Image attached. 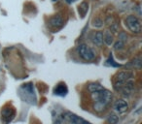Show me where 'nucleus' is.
<instances>
[{"instance_id": "nucleus-1", "label": "nucleus", "mask_w": 142, "mask_h": 124, "mask_svg": "<svg viewBox=\"0 0 142 124\" xmlns=\"http://www.w3.org/2000/svg\"><path fill=\"white\" fill-rule=\"evenodd\" d=\"M90 93V97L92 99V101L94 102V108L96 112H98V113L102 112L106 108V106L109 104V102L111 101V98H112L111 92L108 91L104 87L92 91Z\"/></svg>"}, {"instance_id": "nucleus-2", "label": "nucleus", "mask_w": 142, "mask_h": 124, "mask_svg": "<svg viewBox=\"0 0 142 124\" xmlns=\"http://www.w3.org/2000/svg\"><path fill=\"white\" fill-rule=\"evenodd\" d=\"M126 25L132 31L133 33H140L141 32V22L138 18L134 16H128L126 18Z\"/></svg>"}, {"instance_id": "nucleus-3", "label": "nucleus", "mask_w": 142, "mask_h": 124, "mask_svg": "<svg viewBox=\"0 0 142 124\" xmlns=\"http://www.w3.org/2000/svg\"><path fill=\"white\" fill-rule=\"evenodd\" d=\"M77 51H78V53H79V55H80L81 57L84 59V60H86V61H90V60H92L94 58V53L92 52V50L89 48L88 46H86V45H80L79 47H78V49H77Z\"/></svg>"}, {"instance_id": "nucleus-4", "label": "nucleus", "mask_w": 142, "mask_h": 124, "mask_svg": "<svg viewBox=\"0 0 142 124\" xmlns=\"http://www.w3.org/2000/svg\"><path fill=\"white\" fill-rule=\"evenodd\" d=\"M15 115H16V111L13 107L5 106L1 111V118L6 124L11 122L15 117Z\"/></svg>"}, {"instance_id": "nucleus-5", "label": "nucleus", "mask_w": 142, "mask_h": 124, "mask_svg": "<svg viewBox=\"0 0 142 124\" xmlns=\"http://www.w3.org/2000/svg\"><path fill=\"white\" fill-rule=\"evenodd\" d=\"M49 25L51 28H54V29H60V27L63 25V18L60 16H54L53 18H50L49 20Z\"/></svg>"}, {"instance_id": "nucleus-6", "label": "nucleus", "mask_w": 142, "mask_h": 124, "mask_svg": "<svg viewBox=\"0 0 142 124\" xmlns=\"http://www.w3.org/2000/svg\"><path fill=\"white\" fill-rule=\"evenodd\" d=\"M64 115V117L65 118H67L70 122H72L73 124H90L89 123L88 121H86V120H84L83 118H80L79 116H77V115H73V114H71V113H66Z\"/></svg>"}, {"instance_id": "nucleus-7", "label": "nucleus", "mask_w": 142, "mask_h": 124, "mask_svg": "<svg viewBox=\"0 0 142 124\" xmlns=\"http://www.w3.org/2000/svg\"><path fill=\"white\" fill-rule=\"evenodd\" d=\"M114 108L117 112H119L120 114H124V112L128 111V104L126 102L123 100V99H120V100H117L114 105Z\"/></svg>"}, {"instance_id": "nucleus-8", "label": "nucleus", "mask_w": 142, "mask_h": 124, "mask_svg": "<svg viewBox=\"0 0 142 124\" xmlns=\"http://www.w3.org/2000/svg\"><path fill=\"white\" fill-rule=\"evenodd\" d=\"M54 92L56 95H58V96H65L66 93L68 92V89H67V86H66V84H65L64 82H60V83H58V84L56 86Z\"/></svg>"}, {"instance_id": "nucleus-9", "label": "nucleus", "mask_w": 142, "mask_h": 124, "mask_svg": "<svg viewBox=\"0 0 142 124\" xmlns=\"http://www.w3.org/2000/svg\"><path fill=\"white\" fill-rule=\"evenodd\" d=\"M94 40V43L96 45V46H101L102 43H103V33L102 32H100V31H98L94 36V38H92Z\"/></svg>"}, {"instance_id": "nucleus-10", "label": "nucleus", "mask_w": 142, "mask_h": 124, "mask_svg": "<svg viewBox=\"0 0 142 124\" xmlns=\"http://www.w3.org/2000/svg\"><path fill=\"white\" fill-rule=\"evenodd\" d=\"M88 9H89V5L87 2H82L79 6V14L81 15L82 18H84L88 12Z\"/></svg>"}, {"instance_id": "nucleus-11", "label": "nucleus", "mask_w": 142, "mask_h": 124, "mask_svg": "<svg viewBox=\"0 0 142 124\" xmlns=\"http://www.w3.org/2000/svg\"><path fill=\"white\" fill-rule=\"evenodd\" d=\"M103 41L106 43V45L108 46H111L113 44V36L111 34L110 31H106L104 33V36H103Z\"/></svg>"}, {"instance_id": "nucleus-12", "label": "nucleus", "mask_w": 142, "mask_h": 124, "mask_svg": "<svg viewBox=\"0 0 142 124\" xmlns=\"http://www.w3.org/2000/svg\"><path fill=\"white\" fill-rule=\"evenodd\" d=\"M92 26L94 27H101L103 25V21H102V19L101 18H96L92 19Z\"/></svg>"}, {"instance_id": "nucleus-13", "label": "nucleus", "mask_w": 142, "mask_h": 124, "mask_svg": "<svg viewBox=\"0 0 142 124\" xmlns=\"http://www.w3.org/2000/svg\"><path fill=\"white\" fill-rule=\"evenodd\" d=\"M119 120V117L115 114H111L108 117V122L110 124H116Z\"/></svg>"}, {"instance_id": "nucleus-14", "label": "nucleus", "mask_w": 142, "mask_h": 124, "mask_svg": "<svg viewBox=\"0 0 142 124\" xmlns=\"http://www.w3.org/2000/svg\"><path fill=\"white\" fill-rule=\"evenodd\" d=\"M124 42H122V41H118V42H116L115 45H114V48H115V50H122L123 48H124Z\"/></svg>"}, {"instance_id": "nucleus-15", "label": "nucleus", "mask_w": 142, "mask_h": 124, "mask_svg": "<svg viewBox=\"0 0 142 124\" xmlns=\"http://www.w3.org/2000/svg\"><path fill=\"white\" fill-rule=\"evenodd\" d=\"M119 40L122 41V42H124V43H126V40H128V35H126L124 32H120V33H119Z\"/></svg>"}, {"instance_id": "nucleus-16", "label": "nucleus", "mask_w": 142, "mask_h": 124, "mask_svg": "<svg viewBox=\"0 0 142 124\" xmlns=\"http://www.w3.org/2000/svg\"><path fill=\"white\" fill-rule=\"evenodd\" d=\"M110 30H111L112 32L116 33V32L119 30V24H118V23H116V22L111 23V24H110Z\"/></svg>"}, {"instance_id": "nucleus-17", "label": "nucleus", "mask_w": 142, "mask_h": 124, "mask_svg": "<svg viewBox=\"0 0 142 124\" xmlns=\"http://www.w3.org/2000/svg\"><path fill=\"white\" fill-rule=\"evenodd\" d=\"M113 20H114V19H113V18H112L111 16H109V17H107L105 22H106L107 24H109V25H110V24H111V22H113Z\"/></svg>"}, {"instance_id": "nucleus-18", "label": "nucleus", "mask_w": 142, "mask_h": 124, "mask_svg": "<svg viewBox=\"0 0 142 124\" xmlns=\"http://www.w3.org/2000/svg\"><path fill=\"white\" fill-rule=\"evenodd\" d=\"M66 1H67L68 3H71V2H72V1H74V0H66Z\"/></svg>"}, {"instance_id": "nucleus-19", "label": "nucleus", "mask_w": 142, "mask_h": 124, "mask_svg": "<svg viewBox=\"0 0 142 124\" xmlns=\"http://www.w3.org/2000/svg\"><path fill=\"white\" fill-rule=\"evenodd\" d=\"M54 1H56V0H54Z\"/></svg>"}]
</instances>
